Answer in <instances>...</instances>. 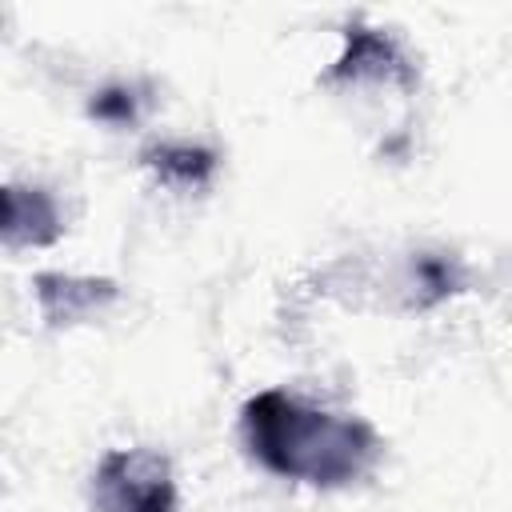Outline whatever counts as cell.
Listing matches in <instances>:
<instances>
[{
	"label": "cell",
	"mask_w": 512,
	"mask_h": 512,
	"mask_svg": "<svg viewBox=\"0 0 512 512\" xmlns=\"http://www.w3.org/2000/svg\"><path fill=\"white\" fill-rule=\"evenodd\" d=\"M416 280L424 288V296H420L424 308L436 304V300H444V296H452V292H460V272L444 256H420L416 260Z\"/></svg>",
	"instance_id": "52a82bcc"
},
{
	"label": "cell",
	"mask_w": 512,
	"mask_h": 512,
	"mask_svg": "<svg viewBox=\"0 0 512 512\" xmlns=\"http://www.w3.org/2000/svg\"><path fill=\"white\" fill-rule=\"evenodd\" d=\"M356 80H384V84L416 88V68L392 36L364 28V24H352L344 32L340 60L324 72V84H356Z\"/></svg>",
	"instance_id": "3957f363"
},
{
	"label": "cell",
	"mask_w": 512,
	"mask_h": 512,
	"mask_svg": "<svg viewBox=\"0 0 512 512\" xmlns=\"http://www.w3.org/2000/svg\"><path fill=\"white\" fill-rule=\"evenodd\" d=\"M92 512H176L172 464L152 448H116L96 464Z\"/></svg>",
	"instance_id": "7a4b0ae2"
},
{
	"label": "cell",
	"mask_w": 512,
	"mask_h": 512,
	"mask_svg": "<svg viewBox=\"0 0 512 512\" xmlns=\"http://www.w3.org/2000/svg\"><path fill=\"white\" fill-rule=\"evenodd\" d=\"M4 244L8 248H40L52 244L64 224H60V208L44 188H20L8 184L4 188Z\"/></svg>",
	"instance_id": "5b68a950"
},
{
	"label": "cell",
	"mask_w": 512,
	"mask_h": 512,
	"mask_svg": "<svg viewBox=\"0 0 512 512\" xmlns=\"http://www.w3.org/2000/svg\"><path fill=\"white\" fill-rule=\"evenodd\" d=\"M88 116L104 120V124H132L136 120V92L132 88H104L96 92V100L88 104Z\"/></svg>",
	"instance_id": "ba28073f"
},
{
	"label": "cell",
	"mask_w": 512,
	"mask_h": 512,
	"mask_svg": "<svg viewBox=\"0 0 512 512\" xmlns=\"http://www.w3.org/2000/svg\"><path fill=\"white\" fill-rule=\"evenodd\" d=\"M140 160L168 188H204L216 168V156L200 144H152V148H144Z\"/></svg>",
	"instance_id": "8992f818"
},
{
	"label": "cell",
	"mask_w": 512,
	"mask_h": 512,
	"mask_svg": "<svg viewBox=\"0 0 512 512\" xmlns=\"http://www.w3.org/2000/svg\"><path fill=\"white\" fill-rule=\"evenodd\" d=\"M240 420L252 456L284 480L340 488L360 480L380 456V436L368 420L304 404L284 388L256 392Z\"/></svg>",
	"instance_id": "6da1fadb"
},
{
	"label": "cell",
	"mask_w": 512,
	"mask_h": 512,
	"mask_svg": "<svg viewBox=\"0 0 512 512\" xmlns=\"http://www.w3.org/2000/svg\"><path fill=\"white\" fill-rule=\"evenodd\" d=\"M32 288H36L40 316L52 328L80 324V320L104 312L108 304H116V296H120L116 280H104V276H68V272H40L32 280Z\"/></svg>",
	"instance_id": "277c9868"
}]
</instances>
